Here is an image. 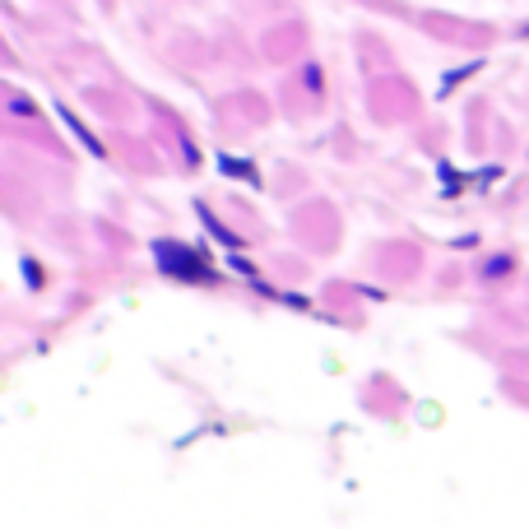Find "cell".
Returning a JSON list of instances; mask_svg holds the SVG:
<instances>
[]
</instances>
